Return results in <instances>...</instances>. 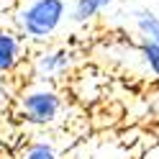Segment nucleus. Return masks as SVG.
Returning <instances> with one entry per match:
<instances>
[{"label": "nucleus", "instance_id": "obj_1", "mask_svg": "<svg viewBox=\"0 0 159 159\" xmlns=\"http://www.w3.org/2000/svg\"><path fill=\"white\" fill-rule=\"evenodd\" d=\"M67 16V3L64 0H34L18 13V26L23 36L44 41L49 39Z\"/></svg>", "mask_w": 159, "mask_h": 159}, {"label": "nucleus", "instance_id": "obj_5", "mask_svg": "<svg viewBox=\"0 0 159 159\" xmlns=\"http://www.w3.org/2000/svg\"><path fill=\"white\" fill-rule=\"evenodd\" d=\"M134 21L141 39H149L152 44L159 46V16H154L152 11H136L134 13Z\"/></svg>", "mask_w": 159, "mask_h": 159}, {"label": "nucleus", "instance_id": "obj_8", "mask_svg": "<svg viewBox=\"0 0 159 159\" xmlns=\"http://www.w3.org/2000/svg\"><path fill=\"white\" fill-rule=\"evenodd\" d=\"M23 159H59V157H57V152H54L52 144L36 141V144H31V146L23 152Z\"/></svg>", "mask_w": 159, "mask_h": 159}, {"label": "nucleus", "instance_id": "obj_3", "mask_svg": "<svg viewBox=\"0 0 159 159\" xmlns=\"http://www.w3.org/2000/svg\"><path fill=\"white\" fill-rule=\"evenodd\" d=\"M75 62V54L69 49H54V52H44L36 62V69L41 77H54L62 75L64 69H69V64Z\"/></svg>", "mask_w": 159, "mask_h": 159}, {"label": "nucleus", "instance_id": "obj_2", "mask_svg": "<svg viewBox=\"0 0 159 159\" xmlns=\"http://www.w3.org/2000/svg\"><path fill=\"white\" fill-rule=\"evenodd\" d=\"M21 108H23V116L31 123L46 126V123L57 121V116L62 113V98H59V93L49 90V87H39V90H31L23 95Z\"/></svg>", "mask_w": 159, "mask_h": 159}, {"label": "nucleus", "instance_id": "obj_4", "mask_svg": "<svg viewBox=\"0 0 159 159\" xmlns=\"http://www.w3.org/2000/svg\"><path fill=\"white\" fill-rule=\"evenodd\" d=\"M21 62V36L13 31H0V72H11Z\"/></svg>", "mask_w": 159, "mask_h": 159}, {"label": "nucleus", "instance_id": "obj_6", "mask_svg": "<svg viewBox=\"0 0 159 159\" xmlns=\"http://www.w3.org/2000/svg\"><path fill=\"white\" fill-rule=\"evenodd\" d=\"M111 3L113 0H77L75 11H72V21L75 23H85V21H90V18H95L98 13H103Z\"/></svg>", "mask_w": 159, "mask_h": 159}, {"label": "nucleus", "instance_id": "obj_7", "mask_svg": "<svg viewBox=\"0 0 159 159\" xmlns=\"http://www.w3.org/2000/svg\"><path fill=\"white\" fill-rule=\"evenodd\" d=\"M139 52H141V59L146 62L149 72H152V75L159 80V46L152 44L149 39H141V44H139Z\"/></svg>", "mask_w": 159, "mask_h": 159}]
</instances>
